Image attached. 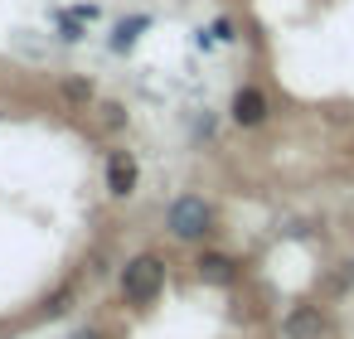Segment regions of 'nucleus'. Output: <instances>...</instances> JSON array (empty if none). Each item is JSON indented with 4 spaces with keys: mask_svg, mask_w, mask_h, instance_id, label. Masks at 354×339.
<instances>
[{
    "mask_svg": "<svg viewBox=\"0 0 354 339\" xmlns=\"http://www.w3.org/2000/svg\"><path fill=\"white\" fill-rule=\"evenodd\" d=\"M214 223H218V213L204 194H175L165 209V233L175 242H204L214 233Z\"/></svg>",
    "mask_w": 354,
    "mask_h": 339,
    "instance_id": "nucleus-1",
    "label": "nucleus"
},
{
    "mask_svg": "<svg viewBox=\"0 0 354 339\" xmlns=\"http://www.w3.org/2000/svg\"><path fill=\"white\" fill-rule=\"evenodd\" d=\"M160 291H165V257L160 252H136L122 267V296H127V305L146 310V305H156Z\"/></svg>",
    "mask_w": 354,
    "mask_h": 339,
    "instance_id": "nucleus-2",
    "label": "nucleus"
},
{
    "mask_svg": "<svg viewBox=\"0 0 354 339\" xmlns=\"http://www.w3.org/2000/svg\"><path fill=\"white\" fill-rule=\"evenodd\" d=\"M267 117H272V102H267V93H262L257 83H243V88L228 97V122H233V126L257 131V126H267Z\"/></svg>",
    "mask_w": 354,
    "mask_h": 339,
    "instance_id": "nucleus-3",
    "label": "nucleus"
},
{
    "mask_svg": "<svg viewBox=\"0 0 354 339\" xmlns=\"http://www.w3.org/2000/svg\"><path fill=\"white\" fill-rule=\"evenodd\" d=\"M102 175H107V194H112V199H131V194L141 189V165H136V155H131L127 146H112V151H107Z\"/></svg>",
    "mask_w": 354,
    "mask_h": 339,
    "instance_id": "nucleus-4",
    "label": "nucleus"
},
{
    "mask_svg": "<svg viewBox=\"0 0 354 339\" xmlns=\"http://www.w3.org/2000/svg\"><path fill=\"white\" fill-rule=\"evenodd\" d=\"M194 276L204 286H233L238 281V257H228V252H199L194 257Z\"/></svg>",
    "mask_w": 354,
    "mask_h": 339,
    "instance_id": "nucleus-5",
    "label": "nucleus"
},
{
    "mask_svg": "<svg viewBox=\"0 0 354 339\" xmlns=\"http://www.w3.org/2000/svg\"><path fill=\"white\" fill-rule=\"evenodd\" d=\"M325 329H330V325H325V315H320L315 305H296V310L281 320V334H286V339H325Z\"/></svg>",
    "mask_w": 354,
    "mask_h": 339,
    "instance_id": "nucleus-6",
    "label": "nucleus"
},
{
    "mask_svg": "<svg viewBox=\"0 0 354 339\" xmlns=\"http://www.w3.org/2000/svg\"><path fill=\"white\" fill-rule=\"evenodd\" d=\"M146 30H151V15H122V20L112 25V35H107V49H112V54H131Z\"/></svg>",
    "mask_w": 354,
    "mask_h": 339,
    "instance_id": "nucleus-7",
    "label": "nucleus"
},
{
    "mask_svg": "<svg viewBox=\"0 0 354 339\" xmlns=\"http://www.w3.org/2000/svg\"><path fill=\"white\" fill-rule=\"evenodd\" d=\"M54 30H59L64 44H83L88 39V20H78L73 10H54Z\"/></svg>",
    "mask_w": 354,
    "mask_h": 339,
    "instance_id": "nucleus-8",
    "label": "nucleus"
},
{
    "mask_svg": "<svg viewBox=\"0 0 354 339\" xmlns=\"http://www.w3.org/2000/svg\"><path fill=\"white\" fill-rule=\"evenodd\" d=\"M238 39V25L228 20V15H218L214 25H209V44H233Z\"/></svg>",
    "mask_w": 354,
    "mask_h": 339,
    "instance_id": "nucleus-9",
    "label": "nucleus"
},
{
    "mask_svg": "<svg viewBox=\"0 0 354 339\" xmlns=\"http://www.w3.org/2000/svg\"><path fill=\"white\" fill-rule=\"evenodd\" d=\"M64 97H73V102H88V97H93V83H88V78H68V83H64Z\"/></svg>",
    "mask_w": 354,
    "mask_h": 339,
    "instance_id": "nucleus-10",
    "label": "nucleus"
},
{
    "mask_svg": "<svg viewBox=\"0 0 354 339\" xmlns=\"http://www.w3.org/2000/svg\"><path fill=\"white\" fill-rule=\"evenodd\" d=\"M102 122H107L112 131H122V126H127V107H122V102H102Z\"/></svg>",
    "mask_w": 354,
    "mask_h": 339,
    "instance_id": "nucleus-11",
    "label": "nucleus"
},
{
    "mask_svg": "<svg viewBox=\"0 0 354 339\" xmlns=\"http://www.w3.org/2000/svg\"><path fill=\"white\" fill-rule=\"evenodd\" d=\"M73 339H102V334H97V329H83V334H73Z\"/></svg>",
    "mask_w": 354,
    "mask_h": 339,
    "instance_id": "nucleus-12",
    "label": "nucleus"
}]
</instances>
